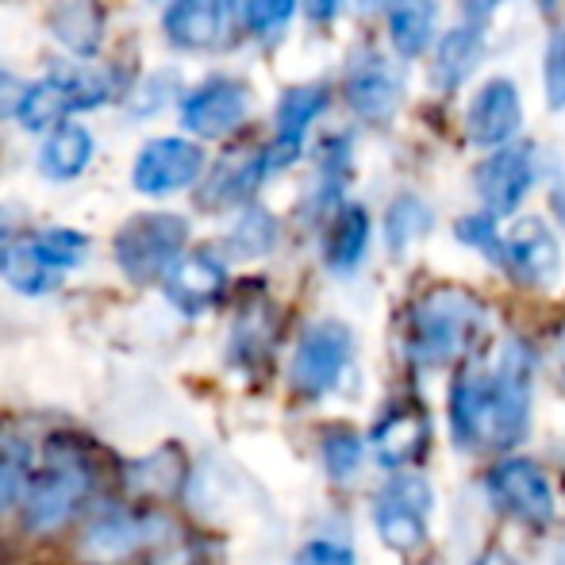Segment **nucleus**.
<instances>
[{
	"label": "nucleus",
	"mask_w": 565,
	"mask_h": 565,
	"mask_svg": "<svg viewBox=\"0 0 565 565\" xmlns=\"http://www.w3.org/2000/svg\"><path fill=\"white\" fill-rule=\"evenodd\" d=\"M297 4L300 0H246V12H243L246 31L258 39H277L292 23Z\"/></svg>",
	"instance_id": "cd10ccee"
},
{
	"label": "nucleus",
	"mask_w": 565,
	"mask_h": 565,
	"mask_svg": "<svg viewBox=\"0 0 565 565\" xmlns=\"http://www.w3.org/2000/svg\"><path fill=\"white\" fill-rule=\"evenodd\" d=\"M51 35L77 58H93L105 39V8L100 0H62L51 12Z\"/></svg>",
	"instance_id": "412c9836"
},
{
	"label": "nucleus",
	"mask_w": 565,
	"mask_h": 565,
	"mask_svg": "<svg viewBox=\"0 0 565 565\" xmlns=\"http://www.w3.org/2000/svg\"><path fill=\"white\" fill-rule=\"evenodd\" d=\"M466 139L477 150H500L508 142H515L523 127V97L515 89L512 77H489L484 85H477V93L466 105Z\"/></svg>",
	"instance_id": "f8f14e48"
},
{
	"label": "nucleus",
	"mask_w": 565,
	"mask_h": 565,
	"mask_svg": "<svg viewBox=\"0 0 565 565\" xmlns=\"http://www.w3.org/2000/svg\"><path fill=\"white\" fill-rule=\"evenodd\" d=\"M370 238H373V220L362 204H342L335 212V224L328 227V243H323V262H328L331 274L347 277L370 254Z\"/></svg>",
	"instance_id": "f3484780"
},
{
	"label": "nucleus",
	"mask_w": 565,
	"mask_h": 565,
	"mask_svg": "<svg viewBox=\"0 0 565 565\" xmlns=\"http://www.w3.org/2000/svg\"><path fill=\"white\" fill-rule=\"evenodd\" d=\"M365 4H401V0H365Z\"/></svg>",
	"instance_id": "e433bc0d"
},
{
	"label": "nucleus",
	"mask_w": 565,
	"mask_h": 565,
	"mask_svg": "<svg viewBox=\"0 0 565 565\" xmlns=\"http://www.w3.org/2000/svg\"><path fill=\"white\" fill-rule=\"evenodd\" d=\"M558 358H562V365H565V328H562V335H558Z\"/></svg>",
	"instance_id": "f704fd0d"
},
{
	"label": "nucleus",
	"mask_w": 565,
	"mask_h": 565,
	"mask_svg": "<svg viewBox=\"0 0 565 565\" xmlns=\"http://www.w3.org/2000/svg\"><path fill=\"white\" fill-rule=\"evenodd\" d=\"M554 565H565V543L558 546V554H554Z\"/></svg>",
	"instance_id": "c9c22d12"
},
{
	"label": "nucleus",
	"mask_w": 565,
	"mask_h": 565,
	"mask_svg": "<svg viewBox=\"0 0 565 565\" xmlns=\"http://www.w3.org/2000/svg\"><path fill=\"white\" fill-rule=\"evenodd\" d=\"M227 285V274L212 254H189L178 258V266L170 269V297L181 308H209L220 300Z\"/></svg>",
	"instance_id": "4be33fe9"
},
{
	"label": "nucleus",
	"mask_w": 565,
	"mask_h": 565,
	"mask_svg": "<svg viewBox=\"0 0 565 565\" xmlns=\"http://www.w3.org/2000/svg\"><path fill=\"white\" fill-rule=\"evenodd\" d=\"M342 89H347L350 113L362 119V124L385 127V124H393L396 108H401V100H404V74L385 54L362 51L350 58Z\"/></svg>",
	"instance_id": "9b49d317"
},
{
	"label": "nucleus",
	"mask_w": 565,
	"mask_h": 565,
	"mask_svg": "<svg viewBox=\"0 0 565 565\" xmlns=\"http://www.w3.org/2000/svg\"><path fill=\"white\" fill-rule=\"evenodd\" d=\"M489 308L473 289L435 285L419 292L401 320V354L416 373L450 370L481 354L489 335Z\"/></svg>",
	"instance_id": "f03ea898"
},
{
	"label": "nucleus",
	"mask_w": 565,
	"mask_h": 565,
	"mask_svg": "<svg viewBox=\"0 0 565 565\" xmlns=\"http://www.w3.org/2000/svg\"><path fill=\"white\" fill-rule=\"evenodd\" d=\"M431 512H435V489L419 469L408 473H393L385 489L373 492V527H377L381 543L401 558L419 554L431 543Z\"/></svg>",
	"instance_id": "20e7f679"
},
{
	"label": "nucleus",
	"mask_w": 565,
	"mask_h": 565,
	"mask_svg": "<svg viewBox=\"0 0 565 565\" xmlns=\"http://www.w3.org/2000/svg\"><path fill=\"white\" fill-rule=\"evenodd\" d=\"M342 4H347V0H305V12L312 23H331L342 12Z\"/></svg>",
	"instance_id": "7c9ffc66"
},
{
	"label": "nucleus",
	"mask_w": 565,
	"mask_h": 565,
	"mask_svg": "<svg viewBox=\"0 0 565 565\" xmlns=\"http://www.w3.org/2000/svg\"><path fill=\"white\" fill-rule=\"evenodd\" d=\"M469 565H523V562H515L504 546H484V551L473 554V562Z\"/></svg>",
	"instance_id": "473e14b6"
},
{
	"label": "nucleus",
	"mask_w": 565,
	"mask_h": 565,
	"mask_svg": "<svg viewBox=\"0 0 565 565\" xmlns=\"http://www.w3.org/2000/svg\"><path fill=\"white\" fill-rule=\"evenodd\" d=\"M93 162V135L82 124H62L39 150V170L51 181H74Z\"/></svg>",
	"instance_id": "5701e85b"
},
{
	"label": "nucleus",
	"mask_w": 565,
	"mask_h": 565,
	"mask_svg": "<svg viewBox=\"0 0 565 565\" xmlns=\"http://www.w3.org/2000/svg\"><path fill=\"white\" fill-rule=\"evenodd\" d=\"M365 450H370V447H365V439L347 424L328 427V431H323V439H320L323 469H328V477H331V481H339V484L354 481V477L362 473Z\"/></svg>",
	"instance_id": "393cba45"
},
{
	"label": "nucleus",
	"mask_w": 565,
	"mask_h": 565,
	"mask_svg": "<svg viewBox=\"0 0 565 565\" xmlns=\"http://www.w3.org/2000/svg\"><path fill=\"white\" fill-rule=\"evenodd\" d=\"M481 489L489 508L500 520L515 523L523 531H551L558 520V492H554L551 473L543 461L527 454H504L481 477Z\"/></svg>",
	"instance_id": "7ed1b4c3"
},
{
	"label": "nucleus",
	"mask_w": 565,
	"mask_h": 565,
	"mask_svg": "<svg viewBox=\"0 0 565 565\" xmlns=\"http://www.w3.org/2000/svg\"><path fill=\"white\" fill-rule=\"evenodd\" d=\"M500 4H508V0H461V15H466V23H484Z\"/></svg>",
	"instance_id": "2f4dec72"
},
{
	"label": "nucleus",
	"mask_w": 565,
	"mask_h": 565,
	"mask_svg": "<svg viewBox=\"0 0 565 565\" xmlns=\"http://www.w3.org/2000/svg\"><path fill=\"white\" fill-rule=\"evenodd\" d=\"M297 565H358V554L342 539H312L297 554Z\"/></svg>",
	"instance_id": "c756f323"
},
{
	"label": "nucleus",
	"mask_w": 565,
	"mask_h": 565,
	"mask_svg": "<svg viewBox=\"0 0 565 565\" xmlns=\"http://www.w3.org/2000/svg\"><path fill=\"white\" fill-rule=\"evenodd\" d=\"M454 235H458L461 246L484 254L492 266H500V250H504V231H500V220L489 216V212H469L454 224Z\"/></svg>",
	"instance_id": "bb28decb"
},
{
	"label": "nucleus",
	"mask_w": 565,
	"mask_h": 565,
	"mask_svg": "<svg viewBox=\"0 0 565 565\" xmlns=\"http://www.w3.org/2000/svg\"><path fill=\"white\" fill-rule=\"evenodd\" d=\"M539 4H543V8H554V4H562V0H539Z\"/></svg>",
	"instance_id": "4c0bfd02"
},
{
	"label": "nucleus",
	"mask_w": 565,
	"mask_h": 565,
	"mask_svg": "<svg viewBox=\"0 0 565 565\" xmlns=\"http://www.w3.org/2000/svg\"><path fill=\"white\" fill-rule=\"evenodd\" d=\"M539 185V150L535 142H508V147L484 154V162L473 170V189L481 196L484 212L497 220H508L527 204V196Z\"/></svg>",
	"instance_id": "0eeeda50"
},
{
	"label": "nucleus",
	"mask_w": 565,
	"mask_h": 565,
	"mask_svg": "<svg viewBox=\"0 0 565 565\" xmlns=\"http://www.w3.org/2000/svg\"><path fill=\"white\" fill-rule=\"evenodd\" d=\"M554 212H558V220H562V231H565V185L554 189Z\"/></svg>",
	"instance_id": "72a5a7b5"
},
{
	"label": "nucleus",
	"mask_w": 565,
	"mask_h": 565,
	"mask_svg": "<svg viewBox=\"0 0 565 565\" xmlns=\"http://www.w3.org/2000/svg\"><path fill=\"white\" fill-rule=\"evenodd\" d=\"M535 347L520 335L497 342L492 358L458 365L447 396L450 439L461 454H515L535 424Z\"/></svg>",
	"instance_id": "f257e3e1"
},
{
	"label": "nucleus",
	"mask_w": 565,
	"mask_h": 565,
	"mask_svg": "<svg viewBox=\"0 0 565 565\" xmlns=\"http://www.w3.org/2000/svg\"><path fill=\"white\" fill-rule=\"evenodd\" d=\"M331 108V89L323 82L312 85H292V89L281 93L274 113V139L289 142V147L305 150V139L312 131V124Z\"/></svg>",
	"instance_id": "6ab92c4d"
},
{
	"label": "nucleus",
	"mask_w": 565,
	"mask_h": 565,
	"mask_svg": "<svg viewBox=\"0 0 565 565\" xmlns=\"http://www.w3.org/2000/svg\"><path fill=\"white\" fill-rule=\"evenodd\" d=\"M565 254L558 231L543 216H520L504 231V250H500V269L523 289H551L562 277Z\"/></svg>",
	"instance_id": "1a4fd4ad"
},
{
	"label": "nucleus",
	"mask_w": 565,
	"mask_h": 565,
	"mask_svg": "<svg viewBox=\"0 0 565 565\" xmlns=\"http://www.w3.org/2000/svg\"><path fill=\"white\" fill-rule=\"evenodd\" d=\"M250 116V89L238 77H212L181 100V124L196 139H227Z\"/></svg>",
	"instance_id": "4468645a"
},
{
	"label": "nucleus",
	"mask_w": 565,
	"mask_h": 565,
	"mask_svg": "<svg viewBox=\"0 0 565 565\" xmlns=\"http://www.w3.org/2000/svg\"><path fill=\"white\" fill-rule=\"evenodd\" d=\"M435 31H439V0H401L388 8V43L396 58L412 62L435 51Z\"/></svg>",
	"instance_id": "a211bd4d"
},
{
	"label": "nucleus",
	"mask_w": 565,
	"mask_h": 565,
	"mask_svg": "<svg viewBox=\"0 0 565 565\" xmlns=\"http://www.w3.org/2000/svg\"><path fill=\"white\" fill-rule=\"evenodd\" d=\"M113 85L105 74H89V70H66V74L43 77V82L28 85L20 93V105H15V119H20L28 131H46L54 127L58 131L62 119L77 108H97L108 100Z\"/></svg>",
	"instance_id": "423d86ee"
},
{
	"label": "nucleus",
	"mask_w": 565,
	"mask_h": 565,
	"mask_svg": "<svg viewBox=\"0 0 565 565\" xmlns=\"http://www.w3.org/2000/svg\"><path fill=\"white\" fill-rule=\"evenodd\" d=\"M269 178L266 170V150H250V154H231L212 170L209 185H204V204L212 209H235V204L250 201V193Z\"/></svg>",
	"instance_id": "aec40b11"
},
{
	"label": "nucleus",
	"mask_w": 565,
	"mask_h": 565,
	"mask_svg": "<svg viewBox=\"0 0 565 565\" xmlns=\"http://www.w3.org/2000/svg\"><path fill=\"white\" fill-rule=\"evenodd\" d=\"M484 54H489V31L484 23H466L443 31L439 43L431 51V85L439 93H458L469 77L481 70Z\"/></svg>",
	"instance_id": "2eb2a0df"
},
{
	"label": "nucleus",
	"mask_w": 565,
	"mask_h": 565,
	"mask_svg": "<svg viewBox=\"0 0 565 565\" xmlns=\"http://www.w3.org/2000/svg\"><path fill=\"white\" fill-rule=\"evenodd\" d=\"M227 246L238 254V258H262V254H269L277 246V220L269 216L266 209L250 204V209L238 216V224H235V231H231Z\"/></svg>",
	"instance_id": "a878e982"
},
{
	"label": "nucleus",
	"mask_w": 565,
	"mask_h": 565,
	"mask_svg": "<svg viewBox=\"0 0 565 565\" xmlns=\"http://www.w3.org/2000/svg\"><path fill=\"white\" fill-rule=\"evenodd\" d=\"M435 227V209L419 193H401L388 201L381 231H385V246L393 254H404L408 246H416L419 238H427Z\"/></svg>",
	"instance_id": "b1692460"
},
{
	"label": "nucleus",
	"mask_w": 565,
	"mask_h": 565,
	"mask_svg": "<svg viewBox=\"0 0 565 565\" xmlns=\"http://www.w3.org/2000/svg\"><path fill=\"white\" fill-rule=\"evenodd\" d=\"M189 238V224L170 212H150V216H135L119 227L116 235V258L135 281H150V277L166 274L178 266V254Z\"/></svg>",
	"instance_id": "6e6552de"
},
{
	"label": "nucleus",
	"mask_w": 565,
	"mask_h": 565,
	"mask_svg": "<svg viewBox=\"0 0 565 565\" xmlns=\"http://www.w3.org/2000/svg\"><path fill=\"white\" fill-rule=\"evenodd\" d=\"M204 173V147H196L193 139H150L135 158V189L147 196H170L178 189L196 185Z\"/></svg>",
	"instance_id": "ddd939ff"
},
{
	"label": "nucleus",
	"mask_w": 565,
	"mask_h": 565,
	"mask_svg": "<svg viewBox=\"0 0 565 565\" xmlns=\"http://www.w3.org/2000/svg\"><path fill=\"white\" fill-rule=\"evenodd\" d=\"M354 358V331L339 320H320L300 335L292 358V385L305 396H323L342 381Z\"/></svg>",
	"instance_id": "9d476101"
},
{
	"label": "nucleus",
	"mask_w": 565,
	"mask_h": 565,
	"mask_svg": "<svg viewBox=\"0 0 565 565\" xmlns=\"http://www.w3.org/2000/svg\"><path fill=\"white\" fill-rule=\"evenodd\" d=\"M546 100H551L554 113L565 108V23L551 35L546 46Z\"/></svg>",
	"instance_id": "c85d7f7f"
},
{
	"label": "nucleus",
	"mask_w": 565,
	"mask_h": 565,
	"mask_svg": "<svg viewBox=\"0 0 565 565\" xmlns=\"http://www.w3.org/2000/svg\"><path fill=\"white\" fill-rule=\"evenodd\" d=\"M227 20V0H170L166 39L178 51H209Z\"/></svg>",
	"instance_id": "dca6fc26"
},
{
	"label": "nucleus",
	"mask_w": 565,
	"mask_h": 565,
	"mask_svg": "<svg viewBox=\"0 0 565 565\" xmlns=\"http://www.w3.org/2000/svg\"><path fill=\"white\" fill-rule=\"evenodd\" d=\"M435 443V419L427 412L424 401L416 396H396L381 408V416L373 419L365 447L377 458V466H385L388 473H408L419 469V461L427 458Z\"/></svg>",
	"instance_id": "39448f33"
}]
</instances>
